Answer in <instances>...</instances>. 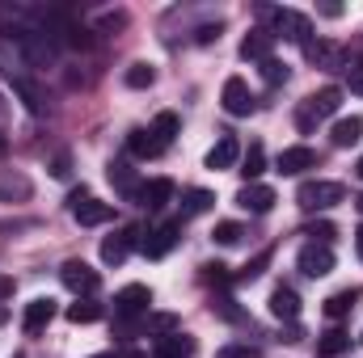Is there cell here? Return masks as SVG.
<instances>
[{
    "label": "cell",
    "mask_w": 363,
    "mask_h": 358,
    "mask_svg": "<svg viewBox=\"0 0 363 358\" xmlns=\"http://www.w3.org/2000/svg\"><path fill=\"white\" fill-rule=\"evenodd\" d=\"M342 198H347L342 181H304V185L296 190L300 211H330V207H338Z\"/></svg>",
    "instance_id": "6da1fadb"
},
{
    "label": "cell",
    "mask_w": 363,
    "mask_h": 358,
    "mask_svg": "<svg viewBox=\"0 0 363 358\" xmlns=\"http://www.w3.org/2000/svg\"><path fill=\"white\" fill-rule=\"evenodd\" d=\"M68 211H72V219H77L81 228H97V224H110V219H114V207H110V202H97L85 185L68 194Z\"/></svg>",
    "instance_id": "7a4b0ae2"
},
{
    "label": "cell",
    "mask_w": 363,
    "mask_h": 358,
    "mask_svg": "<svg viewBox=\"0 0 363 358\" xmlns=\"http://www.w3.org/2000/svg\"><path fill=\"white\" fill-rule=\"evenodd\" d=\"M267 17H271V38H287V42H300V47H308V34H313V21L304 17V13H296V8H267Z\"/></svg>",
    "instance_id": "3957f363"
},
{
    "label": "cell",
    "mask_w": 363,
    "mask_h": 358,
    "mask_svg": "<svg viewBox=\"0 0 363 358\" xmlns=\"http://www.w3.org/2000/svg\"><path fill=\"white\" fill-rule=\"evenodd\" d=\"M148 308H152V287H144V282H131L114 295V316L118 321H144Z\"/></svg>",
    "instance_id": "277c9868"
},
{
    "label": "cell",
    "mask_w": 363,
    "mask_h": 358,
    "mask_svg": "<svg viewBox=\"0 0 363 358\" xmlns=\"http://www.w3.org/2000/svg\"><path fill=\"white\" fill-rule=\"evenodd\" d=\"M60 278H64V287H68L72 295H93V291L101 287V274H97L89 262H81V258L64 262V266H60Z\"/></svg>",
    "instance_id": "5b68a950"
},
{
    "label": "cell",
    "mask_w": 363,
    "mask_h": 358,
    "mask_svg": "<svg viewBox=\"0 0 363 358\" xmlns=\"http://www.w3.org/2000/svg\"><path fill=\"white\" fill-rule=\"evenodd\" d=\"M220 105H224V114H233V118H250V114H254V93H250V85H245L241 76H228L224 89H220Z\"/></svg>",
    "instance_id": "8992f818"
},
{
    "label": "cell",
    "mask_w": 363,
    "mask_h": 358,
    "mask_svg": "<svg viewBox=\"0 0 363 358\" xmlns=\"http://www.w3.org/2000/svg\"><path fill=\"white\" fill-rule=\"evenodd\" d=\"M178 232H182V219H165V224H157V228H148V236H144V258H165V253H174V245H178Z\"/></svg>",
    "instance_id": "52a82bcc"
},
{
    "label": "cell",
    "mask_w": 363,
    "mask_h": 358,
    "mask_svg": "<svg viewBox=\"0 0 363 358\" xmlns=\"http://www.w3.org/2000/svg\"><path fill=\"white\" fill-rule=\"evenodd\" d=\"M296 266H300V274H308V278H325L334 270V249L330 245H304L300 258H296Z\"/></svg>",
    "instance_id": "ba28073f"
},
{
    "label": "cell",
    "mask_w": 363,
    "mask_h": 358,
    "mask_svg": "<svg viewBox=\"0 0 363 358\" xmlns=\"http://www.w3.org/2000/svg\"><path fill=\"white\" fill-rule=\"evenodd\" d=\"M135 236H140L135 228H118L114 236H106V241H101V262H106V266H123L127 253H131V245H135Z\"/></svg>",
    "instance_id": "9c48e42d"
},
{
    "label": "cell",
    "mask_w": 363,
    "mask_h": 358,
    "mask_svg": "<svg viewBox=\"0 0 363 358\" xmlns=\"http://www.w3.org/2000/svg\"><path fill=\"white\" fill-rule=\"evenodd\" d=\"M169 198H174V181H169V178L140 181V190H135V202H140V207H148V211H161Z\"/></svg>",
    "instance_id": "30bf717a"
},
{
    "label": "cell",
    "mask_w": 363,
    "mask_h": 358,
    "mask_svg": "<svg viewBox=\"0 0 363 358\" xmlns=\"http://www.w3.org/2000/svg\"><path fill=\"white\" fill-rule=\"evenodd\" d=\"M237 207L250 211V215H267L274 207V190L271 185H258V181H254V185H241V190H237Z\"/></svg>",
    "instance_id": "8fae6325"
},
{
    "label": "cell",
    "mask_w": 363,
    "mask_h": 358,
    "mask_svg": "<svg viewBox=\"0 0 363 358\" xmlns=\"http://www.w3.org/2000/svg\"><path fill=\"white\" fill-rule=\"evenodd\" d=\"M304 169H317V152H313L308 144H296V148H283V152H279V173L296 178V173H304Z\"/></svg>",
    "instance_id": "7c38bea8"
},
{
    "label": "cell",
    "mask_w": 363,
    "mask_h": 358,
    "mask_svg": "<svg viewBox=\"0 0 363 358\" xmlns=\"http://www.w3.org/2000/svg\"><path fill=\"white\" fill-rule=\"evenodd\" d=\"M51 316H55V299H47V295H38V299H30V304H26V316H21V329H26V333H43V329L51 325Z\"/></svg>",
    "instance_id": "4fadbf2b"
},
{
    "label": "cell",
    "mask_w": 363,
    "mask_h": 358,
    "mask_svg": "<svg viewBox=\"0 0 363 358\" xmlns=\"http://www.w3.org/2000/svg\"><path fill=\"white\" fill-rule=\"evenodd\" d=\"M127 152H131V156H140V161H152V156H161V152H165V144L152 135V127H148V131H144V127H135V131L127 135Z\"/></svg>",
    "instance_id": "5bb4252c"
},
{
    "label": "cell",
    "mask_w": 363,
    "mask_h": 358,
    "mask_svg": "<svg viewBox=\"0 0 363 358\" xmlns=\"http://www.w3.org/2000/svg\"><path fill=\"white\" fill-rule=\"evenodd\" d=\"M237 161H241V144H237L233 135H220L216 148L207 152V169H216V173H220V169H233Z\"/></svg>",
    "instance_id": "9a60e30c"
},
{
    "label": "cell",
    "mask_w": 363,
    "mask_h": 358,
    "mask_svg": "<svg viewBox=\"0 0 363 358\" xmlns=\"http://www.w3.org/2000/svg\"><path fill=\"white\" fill-rule=\"evenodd\" d=\"M152 358H194V337H186V333H165V337H157Z\"/></svg>",
    "instance_id": "2e32d148"
},
{
    "label": "cell",
    "mask_w": 363,
    "mask_h": 358,
    "mask_svg": "<svg viewBox=\"0 0 363 358\" xmlns=\"http://www.w3.org/2000/svg\"><path fill=\"white\" fill-rule=\"evenodd\" d=\"M271 316L274 321H287V325L300 316V295L291 287H274L271 291Z\"/></svg>",
    "instance_id": "e0dca14e"
},
{
    "label": "cell",
    "mask_w": 363,
    "mask_h": 358,
    "mask_svg": "<svg viewBox=\"0 0 363 358\" xmlns=\"http://www.w3.org/2000/svg\"><path fill=\"white\" fill-rule=\"evenodd\" d=\"M271 47H274L271 30H250L245 42H241V59H258V64H267V59H271Z\"/></svg>",
    "instance_id": "ac0fdd59"
},
{
    "label": "cell",
    "mask_w": 363,
    "mask_h": 358,
    "mask_svg": "<svg viewBox=\"0 0 363 358\" xmlns=\"http://www.w3.org/2000/svg\"><path fill=\"white\" fill-rule=\"evenodd\" d=\"M304 55H308V64H317V68H338L342 64V51H338V42H325V38H308V47H304Z\"/></svg>",
    "instance_id": "d6986e66"
},
{
    "label": "cell",
    "mask_w": 363,
    "mask_h": 358,
    "mask_svg": "<svg viewBox=\"0 0 363 358\" xmlns=\"http://www.w3.org/2000/svg\"><path fill=\"white\" fill-rule=\"evenodd\" d=\"M308 110H313V118H325V114H338V105H342V89L338 85H325V89H317L308 101H304Z\"/></svg>",
    "instance_id": "ffe728a7"
},
{
    "label": "cell",
    "mask_w": 363,
    "mask_h": 358,
    "mask_svg": "<svg viewBox=\"0 0 363 358\" xmlns=\"http://www.w3.org/2000/svg\"><path fill=\"white\" fill-rule=\"evenodd\" d=\"M178 316L174 312H157V316H144L140 325H131V333H148V337H165V333H178Z\"/></svg>",
    "instance_id": "44dd1931"
},
{
    "label": "cell",
    "mask_w": 363,
    "mask_h": 358,
    "mask_svg": "<svg viewBox=\"0 0 363 358\" xmlns=\"http://www.w3.org/2000/svg\"><path fill=\"white\" fill-rule=\"evenodd\" d=\"M363 299V291L359 287H347V291H338V295H330L325 299V316L330 321H342V316H351L355 312V304Z\"/></svg>",
    "instance_id": "7402d4cb"
},
{
    "label": "cell",
    "mask_w": 363,
    "mask_h": 358,
    "mask_svg": "<svg viewBox=\"0 0 363 358\" xmlns=\"http://www.w3.org/2000/svg\"><path fill=\"white\" fill-rule=\"evenodd\" d=\"M330 139H334V148H351V144H359V139H363V118H359V114L338 118V122H334V131H330Z\"/></svg>",
    "instance_id": "603a6c76"
},
{
    "label": "cell",
    "mask_w": 363,
    "mask_h": 358,
    "mask_svg": "<svg viewBox=\"0 0 363 358\" xmlns=\"http://www.w3.org/2000/svg\"><path fill=\"white\" fill-rule=\"evenodd\" d=\"M211 202H216V194L194 185V190H186V194H182V215H186V219H190V215H207V211H211Z\"/></svg>",
    "instance_id": "cb8c5ba5"
},
{
    "label": "cell",
    "mask_w": 363,
    "mask_h": 358,
    "mask_svg": "<svg viewBox=\"0 0 363 358\" xmlns=\"http://www.w3.org/2000/svg\"><path fill=\"white\" fill-rule=\"evenodd\" d=\"M351 350V333H342V329H330V333H321V342H317V354L321 358H338Z\"/></svg>",
    "instance_id": "d4e9b609"
},
{
    "label": "cell",
    "mask_w": 363,
    "mask_h": 358,
    "mask_svg": "<svg viewBox=\"0 0 363 358\" xmlns=\"http://www.w3.org/2000/svg\"><path fill=\"white\" fill-rule=\"evenodd\" d=\"M178 131H182V118L174 114V110H161V114L152 118V135H157V139H161L165 148H169V139H174Z\"/></svg>",
    "instance_id": "484cf974"
},
{
    "label": "cell",
    "mask_w": 363,
    "mask_h": 358,
    "mask_svg": "<svg viewBox=\"0 0 363 358\" xmlns=\"http://www.w3.org/2000/svg\"><path fill=\"white\" fill-rule=\"evenodd\" d=\"M262 169H267V152H262V144H250V152H245V161H241V173L254 185V181L262 178Z\"/></svg>",
    "instance_id": "4316f807"
},
{
    "label": "cell",
    "mask_w": 363,
    "mask_h": 358,
    "mask_svg": "<svg viewBox=\"0 0 363 358\" xmlns=\"http://www.w3.org/2000/svg\"><path fill=\"white\" fill-rule=\"evenodd\" d=\"M123 81H127V89H148V85L157 81V68L140 59V64H131V68L123 72Z\"/></svg>",
    "instance_id": "83f0119b"
},
{
    "label": "cell",
    "mask_w": 363,
    "mask_h": 358,
    "mask_svg": "<svg viewBox=\"0 0 363 358\" xmlns=\"http://www.w3.org/2000/svg\"><path fill=\"white\" fill-rule=\"evenodd\" d=\"M13 93H17V97L26 101V110H30V114H43V110H47V105H43V93L34 89V85H30L26 76H13Z\"/></svg>",
    "instance_id": "f1b7e54d"
},
{
    "label": "cell",
    "mask_w": 363,
    "mask_h": 358,
    "mask_svg": "<svg viewBox=\"0 0 363 358\" xmlns=\"http://www.w3.org/2000/svg\"><path fill=\"white\" fill-rule=\"evenodd\" d=\"M110 181L118 185V194H123V198H131V202H135V190H140V181L131 178V169H127L123 161H114V165H110Z\"/></svg>",
    "instance_id": "f546056e"
},
{
    "label": "cell",
    "mask_w": 363,
    "mask_h": 358,
    "mask_svg": "<svg viewBox=\"0 0 363 358\" xmlns=\"http://www.w3.org/2000/svg\"><path fill=\"white\" fill-rule=\"evenodd\" d=\"M68 321H72V325H93V321H101V304H93V299H77V304L68 308Z\"/></svg>",
    "instance_id": "4dcf8cb0"
},
{
    "label": "cell",
    "mask_w": 363,
    "mask_h": 358,
    "mask_svg": "<svg viewBox=\"0 0 363 358\" xmlns=\"http://www.w3.org/2000/svg\"><path fill=\"white\" fill-rule=\"evenodd\" d=\"M241 236H245V228H241V224H233V219L216 224V232H211V241H216V245H241Z\"/></svg>",
    "instance_id": "1f68e13d"
},
{
    "label": "cell",
    "mask_w": 363,
    "mask_h": 358,
    "mask_svg": "<svg viewBox=\"0 0 363 358\" xmlns=\"http://www.w3.org/2000/svg\"><path fill=\"white\" fill-rule=\"evenodd\" d=\"M30 194H34V185L21 178V173H17V178H4V181H0V198H30Z\"/></svg>",
    "instance_id": "d6a6232c"
},
{
    "label": "cell",
    "mask_w": 363,
    "mask_h": 358,
    "mask_svg": "<svg viewBox=\"0 0 363 358\" xmlns=\"http://www.w3.org/2000/svg\"><path fill=\"white\" fill-rule=\"evenodd\" d=\"M304 236H313V245H330V241L338 236V228H334L330 219H313V224L304 228Z\"/></svg>",
    "instance_id": "836d02e7"
},
{
    "label": "cell",
    "mask_w": 363,
    "mask_h": 358,
    "mask_svg": "<svg viewBox=\"0 0 363 358\" xmlns=\"http://www.w3.org/2000/svg\"><path fill=\"white\" fill-rule=\"evenodd\" d=\"M216 358H262V350H258V346H241V342H233V346H220Z\"/></svg>",
    "instance_id": "e575fe53"
},
{
    "label": "cell",
    "mask_w": 363,
    "mask_h": 358,
    "mask_svg": "<svg viewBox=\"0 0 363 358\" xmlns=\"http://www.w3.org/2000/svg\"><path fill=\"white\" fill-rule=\"evenodd\" d=\"M262 81H267V85H287V64L267 59V64H262Z\"/></svg>",
    "instance_id": "d590c367"
},
{
    "label": "cell",
    "mask_w": 363,
    "mask_h": 358,
    "mask_svg": "<svg viewBox=\"0 0 363 358\" xmlns=\"http://www.w3.org/2000/svg\"><path fill=\"white\" fill-rule=\"evenodd\" d=\"M203 282L228 287V282H233V274H228V266H220V262H207V266H203Z\"/></svg>",
    "instance_id": "8d00e7d4"
},
{
    "label": "cell",
    "mask_w": 363,
    "mask_h": 358,
    "mask_svg": "<svg viewBox=\"0 0 363 358\" xmlns=\"http://www.w3.org/2000/svg\"><path fill=\"white\" fill-rule=\"evenodd\" d=\"M274 258V249H262V253H258V258H254V262H250V266L241 270V274H237V278H258V274H262V270H267V262H271Z\"/></svg>",
    "instance_id": "74e56055"
},
{
    "label": "cell",
    "mask_w": 363,
    "mask_h": 358,
    "mask_svg": "<svg viewBox=\"0 0 363 358\" xmlns=\"http://www.w3.org/2000/svg\"><path fill=\"white\" fill-rule=\"evenodd\" d=\"M211 308L220 312V316H228V321H241V308L228 299V295H220V299H211Z\"/></svg>",
    "instance_id": "f35d334b"
},
{
    "label": "cell",
    "mask_w": 363,
    "mask_h": 358,
    "mask_svg": "<svg viewBox=\"0 0 363 358\" xmlns=\"http://www.w3.org/2000/svg\"><path fill=\"white\" fill-rule=\"evenodd\" d=\"M68 173H72V156H68V152H60V156L51 161V178H68Z\"/></svg>",
    "instance_id": "ab89813d"
},
{
    "label": "cell",
    "mask_w": 363,
    "mask_h": 358,
    "mask_svg": "<svg viewBox=\"0 0 363 358\" xmlns=\"http://www.w3.org/2000/svg\"><path fill=\"white\" fill-rule=\"evenodd\" d=\"M347 81H351V93H359L363 97V59L355 64V68H347Z\"/></svg>",
    "instance_id": "60d3db41"
},
{
    "label": "cell",
    "mask_w": 363,
    "mask_h": 358,
    "mask_svg": "<svg viewBox=\"0 0 363 358\" xmlns=\"http://www.w3.org/2000/svg\"><path fill=\"white\" fill-rule=\"evenodd\" d=\"M194 38H199V42H211V38H220V21H216V25H203Z\"/></svg>",
    "instance_id": "b9f144b4"
},
{
    "label": "cell",
    "mask_w": 363,
    "mask_h": 358,
    "mask_svg": "<svg viewBox=\"0 0 363 358\" xmlns=\"http://www.w3.org/2000/svg\"><path fill=\"white\" fill-rule=\"evenodd\" d=\"M13 295V278H0V299H9Z\"/></svg>",
    "instance_id": "7bdbcfd3"
},
{
    "label": "cell",
    "mask_w": 363,
    "mask_h": 358,
    "mask_svg": "<svg viewBox=\"0 0 363 358\" xmlns=\"http://www.w3.org/2000/svg\"><path fill=\"white\" fill-rule=\"evenodd\" d=\"M114 358H148V354H144V350H118Z\"/></svg>",
    "instance_id": "ee69618b"
},
{
    "label": "cell",
    "mask_w": 363,
    "mask_h": 358,
    "mask_svg": "<svg viewBox=\"0 0 363 358\" xmlns=\"http://www.w3.org/2000/svg\"><path fill=\"white\" fill-rule=\"evenodd\" d=\"M355 253L363 258V224H359V232H355Z\"/></svg>",
    "instance_id": "f6af8a7d"
},
{
    "label": "cell",
    "mask_w": 363,
    "mask_h": 358,
    "mask_svg": "<svg viewBox=\"0 0 363 358\" xmlns=\"http://www.w3.org/2000/svg\"><path fill=\"white\" fill-rule=\"evenodd\" d=\"M4 321H9V308H4V304H0V325H4Z\"/></svg>",
    "instance_id": "bcb514c9"
},
{
    "label": "cell",
    "mask_w": 363,
    "mask_h": 358,
    "mask_svg": "<svg viewBox=\"0 0 363 358\" xmlns=\"http://www.w3.org/2000/svg\"><path fill=\"white\" fill-rule=\"evenodd\" d=\"M355 173H359V178H363V156H359V165H355Z\"/></svg>",
    "instance_id": "7dc6e473"
},
{
    "label": "cell",
    "mask_w": 363,
    "mask_h": 358,
    "mask_svg": "<svg viewBox=\"0 0 363 358\" xmlns=\"http://www.w3.org/2000/svg\"><path fill=\"white\" fill-rule=\"evenodd\" d=\"M355 207H359V211H363V194H359V202H355Z\"/></svg>",
    "instance_id": "c3c4849f"
},
{
    "label": "cell",
    "mask_w": 363,
    "mask_h": 358,
    "mask_svg": "<svg viewBox=\"0 0 363 358\" xmlns=\"http://www.w3.org/2000/svg\"><path fill=\"white\" fill-rule=\"evenodd\" d=\"M97 358H114V354H97Z\"/></svg>",
    "instance_id": "681fc988"
},
{
    "label": "cell",
    "mask_w": 363,
    "mask_h": 358,
    "mask_svg": "<svg viewBox=\"0 0 363 358\" xmlns=\"http://www.w3.org/2000/svg\"><path fill=\"white\" fill-rule=\"evenodd\" d=\"M13 358H26V354H13Z\"/></svg>",
    "instance_id": "f907efd6"
},
{
    "label": "cell",
    "mask_w": 363,
    "mask_h": 358,
    "mask_svg": "<svg viewBox=\"0 0 363 358\" xmlns=\"http://www.w3.org/2000/svg\"><path fill=\"white\" fill-rule=\"evenodd\" d=\"M359 342H363V337H359Z\"/></svg>",
    "instance_id": "816d5d0a"
}]
</instances>
